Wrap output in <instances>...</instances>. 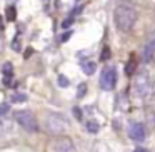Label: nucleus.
I'll return each mask as SVG.
<instances>
[{"instance_id": "nucleus-1", "label": "nucleus", "mask_w": 155, "mask_h": 152, "mask_svg": "<svg viewBox=\"0 0 155 152\" xmlns=\"http://www.w3.org/2000/svg\"><path fill=\"white\" fill-rule=\"evenodd\" d=\"M114 20L115 25L120 32H130L134 29L135 22H137V12L132 5L128 4H122L115 8L114 12Z\"/></svg>"}, {"instance_id": "nucleus-2", "label": "nucleus", "mask_w": 155, "mask_h": 152, "mask_svg": "<svg viewBox=\"0 0 155 152\" xmlns=\"http://www.w3.org/2000/svg\"><path fill=\"white\" fill-rule=\"evenodd\" d=\"M68 127H70V122H68L67 117H64L62 114L50 112V114H47V117H45V129H47V132H50V134H54V135L64 134Z\"/></svg>"}, {"instance_id": "nucleus-3", "label": "nucleus", "mask_w": 155, "mask_h": 152, "mask_svg": "<svg viewBox=\"0 0 155 152\" xmlns=\"http://www.w3.org/2000/svg\"><path fill=\"white\" fill-rule=\"evenodd\" d=\"M134 87H135V94H137L142 100L148 102L153 97V85H152V82H150V77H148L145 72H142V74H138L137 77H135Z\"/></svg>"}, {"instance_id": "nucleus-4", "label": "nucleus", "mask_w": 155, "mask_h": 152, "mask_svg": "<svg viewBox=\"0 0 155 152\" xmlns=\"http://www.w3.org/2000/svg\"><path fill=\"white\" fill-rule=\"evenodd\" d=\"M15 120L22 129L28 132H37L38 130V120L30 110H17L15 112Z\"/></svg>"}, {"instance_id": "nucleus-5", "label": "nucleus", "mask_w": 155, "mask_h": 152, "mask_svg": "<svg viewBox=\"0 0 155 152\" xmlns=\"http://www.w3.org/2000/svg\"><path fill=\"white\" fill-rule=\"evenodd\" d=\"M117 84V70L115 67H107L102 70L100 75V87L104 90H112Z\"/></svg>"}, {"instance_id": "nucleus-6", "label": "nucleus", "mask_w": 155, "mask_h": 152, "mask_svg": "<svg viewBox=\"0 0 155 152\" xmlns=\"http://www.w3.org/2000/svg\"><path fill=\"white\" fill-rule=\"evenodd\" d=\"M52 149H54V152H77V147L70 137H58L54 142Z\"/></svg>"}, {"instance_id": "nucleus-7", "label": "nucleus", "mask_w": 155, "mask_h": 152, "mask_svg": "<svg viewBox=\"0 0 155 152\" xmlns=\"http://www.w3.org/2000/svg\"><path fill=\"white\" fill-rule=\"evenodd\" d=\"M128 135H130L132 140L142 142V140H145V137H147V129H145L143 124L135 122V124H132L130 127H128Z\"/></svg>"}, {"instance_id": "nucleus-8", "label": "nucleus", "mask_w": 155, "mask_h": 152, "mask_svg": "<svg viewBox=\"0 0 155 152\" xmlns=\"http://www.w3.org/2000/svg\"><path fill=\"white\" fill-rule=\"evenodd\" d=\"M153 59H155V37L150 39V40L145 44L143 50H142V60H143L145 64H150Z\"/></svg>"}, {"instance_id": "nucleus-9", "label": "nucleus", "mask_w": 155, "mask_h": 152, "mask_svg": "<svg viewBox=\"0 0 155 152\" xmlns=\"http://www.w3.org/2000/svg\"><path fill=\"white\" fill-rule=\"evenodd\" d=\"M95 69H97L95 62H92V60H84V62H82V70H84L87 75L95 74Z\"/></svg>"}, {"instance_id": "nucleus-10", "label": "nucleus", "mask_w": 155, "mask_h": 152, "mask_svg": "<svg viewBox=\"0 0 155 152\" xmlns=\"http://www.w3.org/2000/svg\"><path fill=\"white\" fill-rule=\"evenodd\" d=\"M2 74H4V79H12V75H14V65L10 62H5L2 65Z\"/></svg>"}, {"instance_id": "nucleus-11", "label": "nucleus", "mask_w": 155, "mask_h": 152, "mask_svg": "<svg viewBox=\"0 0 155 152\" xmlns=\"http://www.w3.org/2000/svg\"><path fill=\"white\" fill-rule=\"evenodd\" d=\"M85 129H87V132H90V134H97V132L100 130V124H98L97 120H88L87 124H85Z\"/></svg>"}, {"instance_id": "nucleus-12", "label": "nucleus", "mask_w": 155, "mask_h": 152, "mask_svg": "<svg viewBox=\"0 0 155 152\" xmlns=\"http://www.w3.org/2000/svg\"><path fill=\"white\" fill-rule=\"evenodd\" d=\"M10 99H12V102H14V104H22V102L27 100V95L22 94V92H15V94H12Z\"/></svg>"}, {"instance_id": "nucleus-13", "label": "nucleus", "mask_w": 155, "mask_h": 152, "mask_svg": "<svg viewBox=\"0 0 155 152\" xmlns=\"http://www.w3.org/2000/svg\"><path fill=\"white\" fill-rule=\"evenodd\" d=\"M135 69H137V62H135V59H130V60H128V64L125 65V74L132 75L135 72Z\"/></svg>"}, {"instance_id": "nucleus-14", "label": "nucleus", "mask_w": 155, "mask_h": 152, "mask_svg": "<svg viewBox=\"0 0 155 152\" xmlns=\"http://www.w3.org/2000/svg\"><path fill=\"white\" fill-rule=\"evenodd\" d=\"M5 15H7V20L14 22L15 19H17V10H15V7H7V10H5Z\"/></svg>"}, {"instance_id": "nucleus-15", "label": "nucleus", "mask_w": 155, "mask_h": 152, "mask_svg": "<svg viewBox=\"0 0 155 152\" xmlns=\"http://www.w3.org/2000/svg\"><path fill=\"white\" fill-rule=\"evenodd\" d=\"M57 82H58V85H60V87H64V89L70 85V80H68V79L65 77L64 74H60V75H58V77H57Z\"/></svg>"}, {"instance_id": "nucleus-16", "label": "nucleus", "mask_w": 155, "mask_h": 152, "mask_svg": "<svg viewBox=\"0 0 155 152\" xmlns=\"http://www.w3.org/2000/svg\"><path fill=\"white\" fill-rule=\"evenodd\" d=\"M10 112V104H7V102H2L0 104V115H5Z\"/></svg>"}, {"instance_id": "nucleus-17", "label": "nucleus", "mask_w": 155, "mask_h": 152, "mask_svg": "<svg viewBox=\"0 0 155 152\" xmlns=\"http://www.w3.org/2000/svg\"><path fill=\"white\" fill-rule=\"evenodd\" d=\"M110 59V49L108 47H104V50H102V54H100V60H108Z\"/></svg>"}, {"instance_id": "nucleus-18", "label": "nucleus", "mask_w": 155, "mask_h": 152, "mask_svg": "<svg viewBox=\"0 0 155 152\" xmlns=\"http://www.w3.org/2000/svg\"><path fill=\"white\" fill-rule=\"evenodd\" d=\"M85 92H87V85H85V84H80V85H78V90H77V97L82 99V97L85 95Z\"/></svg>"}, {"instance_id": "nucleus-19", "label": "nucleus", "mask_w": 155, "mask_h": 152, "mask_svg": "<svg viewBox=\"0 0 155 152\" xmlns=\"http://www.w3.org/2000/svg\"><path fill=\"white\" fill-rule=\"evenodd\" d=\"M12 49H14L15 52H20V40H18V39H14V40H12Z\"/></svg>"}, {"instance_id": "nucleus-20", "label": "nucleus", "mask_w": 155, "mask_h": 152, "mask_svg": "<svg viewBox=\"0 0 155 152\" xmlns=\"http://www.w3.org/2000/svg\"><path fill=\"white\" fill-rule=\"evenodd\" d=\"M72 24H74V17H68L67 20H64V22H62V27H64V29H68Z\"/></svg>"}, {"instance_id": "nucleus-21", "label": "nucleus", "mask_w": 155, "mask_h": 152, "mask_svg": "<svg viewBox=\"0 0 155 152\" xmlns=\"http://www.w3.org/2000/svg\"><path fill=\"white\" fill-rule=\"evenodd\" d=\"M74 115H75V119H77V120H82V110L78 107H74Z\"/></svg>"}, {"instance_id": "nucleus-22", "label": "nucleus", "mask_w": 155, "mask_h": 152, "mask_svg": "<svg viewBox=\"0 0 155 152\" xmlns=\"http://www.w3.org/2000/svg\"><path fill=\"white\" fill-rule=\"evenodd\" d=\"M70 37H72V30H68V32H65V34L60 37V42H67Z\"/></svg>"}, {"instance_id": "nucleus-23", "label": "nucleus", "mask_w": 155, "mask_h": 152, "mask_svg": "<svg viewBox=\"0 0 155 152\" xmlns=\"http://www.w3.org/2000/svg\"><path fill=\"white\" fill-rule=\"evenodd\" d=\"M28 55H32V49H28V50L25 52V59H28Z\"/></svg>"}, {"instance_id": "nucleus-24", "label": "nucleus", "mask_w": 155, "mask_h": 152, "mask_svg": "<svg viewBox=\"0 0 155 152\" xmlns=\"http://www.w3.org/2000/svg\"><path fill=\"white\" fill-rule=\"evenodd\" d=\"M135 152H145V150H143V149H137Z\"/></svg>"}, {"instance_id": "nucleus-25", "label": "nucleus", "mask_w": 155, "mask_h": 152, "mask_svg": "<svg viewBox=\"0 0 155 152\" xmlns=\"http://www.w3.org/2000/svg\"><path fill=\"white\" fill-rule=\"evenodd\" d=\"M0 45H2V42H0Z\"/></svg>"}]
</instances>
